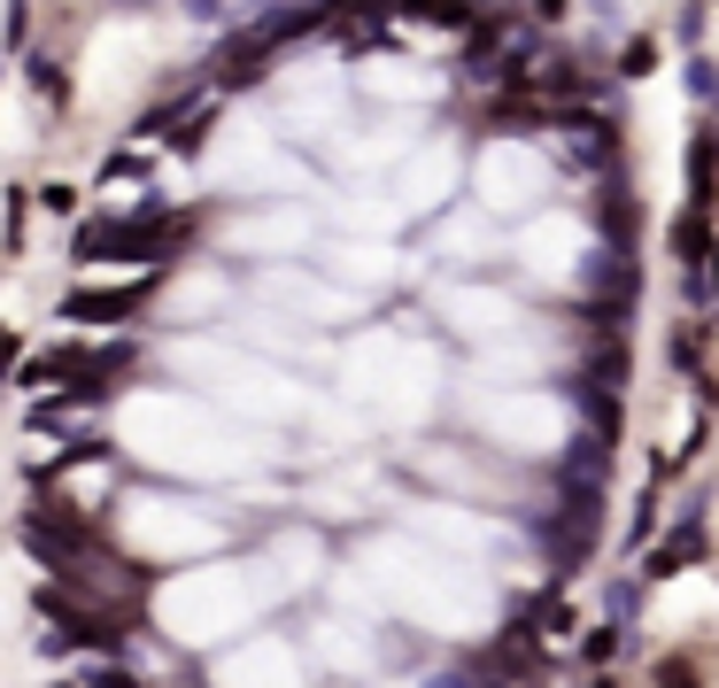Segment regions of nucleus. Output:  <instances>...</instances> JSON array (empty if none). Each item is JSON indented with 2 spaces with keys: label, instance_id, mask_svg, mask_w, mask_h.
Listing matches in <instances>:
<instances>
[{
  "label": "nucleus",
  "instance_id": "1",
  "mask_svg": "<svg viewBox=\"0 0 719 688\" xmlns=\"http://www.w3.org/2000/svg\"><path fill=\"white\" fill-rule=\"evenodd\" d=\"M179 240H186L179 217H132V225L78 232V256H163V248H179Z\"/></svg>",
  "mask_w": 719,
  "mask_h": 688
},
{
  "label": "nucleus",
  "instance_id": "3",
  "mask_svg": "<svg viewBox=\"0 0 719 688\" xmlns=\"http://www.w3.org/2000/svg\"><path fill=\"white\" fill-rule=\"evenodd\" d=\"M8 363H16V333L0 326V371H8Z\"/></svg>",
  "mask_w": 719,
  "mask_h": 688
},
{
  "label": "nucleus",
  "instance_id": "2",
  "mask_svg": "<svg viewBox=\"0 0 719 688\" xmlns=\"http://www.w3.org/2000/svg\"><path fill=\"white\" fill-rule=\"evenodd\" d=\"M140 302H148V287H117V295H70V302H62V318H70V326H124Z\"/></svg>",
  "mask_w": 719,
  "mask_h": 688
}]
</instances>
